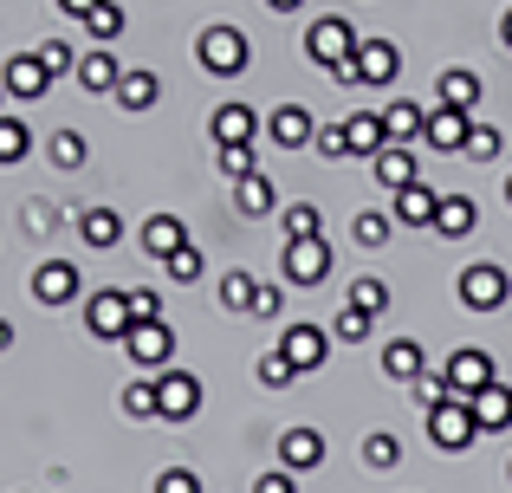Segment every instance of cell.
Here are the masks:
<instances>
[{"mask_svg": "<svg viewBox=\"0 0 512 493\" xmlns=\"http://www.w3.org/2000/svg\"><path fill=\"white\" fill-rule=\"evenodd\" d=\"M195 59H201V72H208V78H240L253 65V39L240 33L234 20H214V26H201Z\"/></svg>", "mask_w": 512, "mask_h": 493, "instance_id": "6da1fadb", "label": "cell"}, {"mask_svg": "<svg viewBox=\"0 0 512 493\" xmlns=\"http://www.w3.org/2000/svg\"><path fill=\"white\" fill-rule=\"evenodd\" d=\"M357 46H363V33H357V20H344V13H325V20L305 26V59H312L318 72L350 65V59H357Z\"/></svg>", "mask_w": 512, "mask_h": 493, "instance_id": "7a4b0ae2", "label": "cell"}, {"mask_svg": "<svg viewBox=\"0 0 512 493\" xmlns=\"http://www.w3.org/2000/svg\"><path fill=\"white\" fill-rule=\"evenodd\" d=\"M422 416H428V442H435V455H467V448L480 442L474 403H461V396H448V403L422 409Z\"/></svg>", "mask_w": 512, "mask_h": 493, "instance_id": "3957f363", "label": "cell"}, {"mask_svg": "<svg viewBox=\"0 0 512 493\" xmlns=\"http://www.w3.org/2000/svg\"><path fill=\"white\" fill-rule=\"evenodd\" d=\"M279 279L299 286V292L325 286L331 279V241L325 234H318V241H279Z\"/></svg>", "mask_w": 512, "mask_h": 493, "instance_id": "277c9868", "label": "cell"}, {"mask_svg": "<svg viewBox=\"0 0 512 493\" xmlns=\"http://www.w3.org/2000/svg\"><path fill=\"white\" fill-rule=\"evenodd\" d=\"M201 377L195 370H182V364H163L156 370V409H163V422H195L201 416Z\"/></svg>", "mask_w": 512, "mask_h": 493, "instance_id": "5b68a950", "label": "cell"}, {"mask_svg": "<svg viewBox=\"0 0 512 493\" xmlns=\"http://www.w3.org/2000/svg\"><path fill=\"white\" fill-rule=\"evenodd\" d=\"M454 292H461L467 312H500V305L512 299V273H506L500 260H474V266L461 273V286H454Z\"/></svg>", "mask_w": 512, "mask_h": 493, "instance_id": "8992f818", "label": "cell"}, {"mask_svg": "<svg viewBox=\"0 0 512 493\" xmlns=\"http://www.w3.org/2000/svg\"><path fill=\"white\" fill-rule=\"evenodd\" d=\"M85 331H91L98 344H124V331H130V292H124V286L85 292Z\"/></svg>", "mask_w": 512, "mask_h": 493, "instance_id": "52a82bcc", "label": "cell"}, {"mask_svg": "<svg viewBox=\"0 0 512 493\" xmlns=\"http://www.w3.org/2000/svg\"><path fill=\"white\" fill-rule=\"evenodd\" d=\"M26 286H33V299H39V305H52V312H59V305H78V299H85V273H78V260H39Z\"/></svg>", "mask_w": 512, "mask_h": 493, "instance_id": "ba28073f", "label": "cell"}, {"mask_svg": "<svg viewBox=\"0 0 512 493\" xmlns=\"http://www.w3.org/2000/svg\"><path fill=\"white\" fill-rule=\"evenodd\" d=\"M124 357H130L137 370H150V377H156V370L175 357V331L163 325V318H137V325L124 331Z\"/></svg>", "mask_w": 512, "mask_h": 493, "instance_id": "9c48e42d", "label": "cell"}, {"mask_svg": "<svg viewBox=\"0 0 512 493\" xmlns=\"http://www.w3.org/2000/svg\"><path fill=\"white\" fill-rule=\"evenodd\" d=\"M441 377H448V390L461 396V403H474V396L487 390V383H500V370H493V357L480 351V344H461V351H454L448 364H441Z\"/></svg>", "mask_w": 512, "mask_h": 493, "instance_id": "30bf717a", "label": "cell"}, {"mask_svg": "<svg viewBox=\"0 0 512 493\" xmlns=\"http://www.w3.org/2000/svg\"><path fill=\"white\" fill-rule=\"evenodd\" d=\"M279 351H286V357H292V370L305 377V370H318V364L331 357V331H325V325H312V318H292V325L279 331Z\"/></svg>", "mask_w": 512, "mask_h": 493, "instance_id": "8fae6325", "label": "cell"}, {"mask_svg": "<svg viewBox=\"0 0 512 493\" xmlns=\"http://www.w3.org/2000/svg\"><path fill=\"white\" fill-rule=\"evenodd\" d=\"M350 65H357V85L389 91L402 78V46H396V39H370V33H363V46H357V59H350Z\"/></svg>", "mask_w": 512, "mask_h": 493, "instance_id": "7c38bea8", "label": "cell"}, {"mask_svg": "<svg viewBox=\"0 0 512 493\" xmlns=\"http://www.w3.org/2000/svg\"><path fill=\"white\" fill-rule=\"evenodd\" d=\"M312 137H318V117L305 111V104H279V111H266V143L273 150H312Z\"/></svg>", "mask_w": 512, "mask_h": 493, "instance_id": "4fadbf2b", "label": "cell"}, {"mask_svg": "<svg viewBox=\"0 0 512 493\" xmlns=\"http://www.w3.org/2000/svg\"><path fill=\"white\" fill-rule=\"evenodd\" d=\"M0 85H7V98L39 104L52 91V72H46V59H39V52H13V59L0 65Z\"/></svg>", "mask_w": 512, "mask_h": 493, "instance_id": "5bb4252c", "label": "cell"}, {"mask_svg": "<svg viewBox=\"0 0 512 493\" xmlns=\"http://www.w3.org/2000/svg\"><path fill=\"white\" fill-rule=\"evenodd\" d=\"M467 130H474V111L435 104V111H428V124H422V143H428V150H441V156H461L467 150Z\"/></svg>", "mask_w": 512, "mask_h": 493, "instance_id": "9a60e30c", "label": "cell"}, {"mask_svg": "<svg viewBox=\"0 0 512 493\" xmlns=\"http://www.w3.org/2000/svg\"><path fill=\"white\" fill-rule=\"evenodd\" d=\"M266 130V117L253 111V104H214V117H208V137H214V150H221V143H253Z\"/></svg>", "mask_w": 512, "mask_h": 493, "instance_id": "2e32d148", "label": "cell"}, {"mask_svg": "<svg viewBox=\"0 0 512 493\" xmlns=\"http://www.w3.org/2000/svg\"><path fill=\"white\" fill-rule=\"evenodd\" d=\"M279 468H292V474H312V468H325V435H318L312 422L286 429V435H279Z\"/></svg>", "mask_w": 512, "mask_h": 493, "instance_id": "e0dca14e", "label": "cell"}, {"mask_svg": "<svg viewBox=\"0 0 512 493\" xmlns=\"http://www.w3.org/2000/svg\"><path fill=\"white\" fill-rule=\"evenodd\" d=\"M370 182H376L383 195L409 189V182H415V156H409V143H383V150L370 156Z\"/></svg>", "mask_w": 512, "mask_h": 493, "instance_id": "ac0fdd59", "label": "cell"}, {"mask_svg": "<svg viewBox=\"0 0 512 493\" xmlns=\"http://www.w3.org/2000/svg\"><path fill=\"white\" fill-rule=\"evenodd\" d=\"M435 208H441V189H428L422 176L409 182V189H396V228H435Z\"/></svg>", "mask_w": 512, "mask_h": 493, "instance_id": "d6986e66", "label": "cell"}, {"mask_svg": "<svg viewBox=\"0 0 512 493\" xmlns=\"http://www.w3.org/2000/svg\"><path fill=\"white\" fill-rule=\"evenodd\" d=\"M117 78H124V65H117V52H111V46H91V52H78V85H85V91L111 98V91H117Z\"/></svg>", "mask_w": 512, "mask_h": 493, "instance_id": "ffe728a7", "label": "cell"}, {"mask_svg": "<svg viewBox=\"0 0 512 493\" xmlns=\"http://www.w3.org/2000/svg\"><path fill=\"white\" fill-rule=\"evenodd\" d=\"M474 422H480V435L512 429V383H487V390L474 396Z\"/></svg>", "mask_w": 512, "mask_h": 493, "instance_id": "44dd1931", "label": "cell"}, {"mask_svg": "<svg viewBox=\"0 0 512 493\" xmlns=\"http://www.w3.org/2000/svg\"><path fill=\"white\" fill-rule=\"evenodd\" d=\"M137 241H143V253H150V260H169L175 247H188V228H182V215H150L137 228Z\"/></svg>", "mask_w": 512, "mask_h": 493, "instance_id": "7402d4cb", "label": "cell"}, {"mask_svg": "<svg viewBox=\"0 0 512 493\" xmlns=\"http://www.w3.org/2000/svg\"><path fill=\"white\" fill-rule=\"evenodd\" d=\"M435 104L474 111V104H480V72H467V65H448V72H435Z\"/></svg>", "mask_w": 512, "mask_h": 493, "instance_id": "603a6c76", "label": "cell"}, {"mask_svg": "<svg viewBox=\"0 0 512 493\" xmlns=\"http://www.w3.org/2000/svg\"><path fill=\"white\" fill-rule=\"evenodd\" d=\"M474 221H480L474 195H441V208H435V234H441V241H467Z\"/></svg>", "mask_w": 512, "mask_h": 493, "instance_id": "cb8c5ba5", "label": "cell"}, {"mask_svg": "<svg viewBox=\"0 0 512 493\" xmlns=\"http://www.w3.org/2000/svg\"><path fill=\"white\" fill-rule=\"evenodd\" d=\"M78 241L111 253L117 241H124V215H117V208H85V215H78Z\"/></svg>", "mask_w": 512, "mask_h": 493, "instance_id": "d4e9b609", "label": "cell"}, {"mask_svg": "<svg viewBox=\"0 0 512 493\" xmlns=\"http://www.w3.org/2000/svg\"><path fill=\"white\" fill-rule=\"evenodd\" d=\"M78 26H85V39H91V46H117V39L130 33V13L117 7V0H98V7H91Z\"/></svg>", "mask_w": 512, "mask_h": 493, "instance_id": "484cf974", "label": "cell"}, {"mask_svg": "<svg viewBox=\"0 0 512 493\" xmlns=\"http://www.w3.org/2000/svg\"><path fill=\"white\" fill-rule=\"evenodd\" d=\"M234 208H240L247 221L273 215V208H279V189H273V176H260V169H253V176H240V182H234Z\"/></svg>", "mask_w": 512, "mask_h": 493, "instance_id": "4316f807", "label": "cell"}, {"mask_svg": "<svg viewBox=\"0 0 512 493\" xmlns=\"http://www.w3.org/2000/svg\"><path fill=\"white\" fill-rule=\"evenodd\" d=\"M344 143H350V156H376V150L389 143L383 111H350V117H344Z\"/></svg>", "mask_w": 512, "mask_h": 493, "instance_id": "83f0119b", "label": "cell"}, {"mask_svg": "<svg viewBox=\"0 0 512 493\" xmlns=\"http://www.w3.org/2000/svg\"><path fill=\"white\" fill-rule=\"evenodd\" d=\"M422 124H428V111L415 98H389L383 104V130H389V143H415L422 137Z\"/></svg>", "mask_w": 512, "mask_h": 493, "instance_id": "f1b7e54d", "label": "cell"}, {"mask_svg": "<svg viewBox=\"0 0 512 493\" xmlns=\"http://www.w3.org/2000/svg\"><path fill=\"white\" fill-rule=\"evenodd\" d=\"M422 344H415V338H389L383 344V377L389 383H415V377H422Z\"/></svg>", "mask_w": 512, "mask_h": 493, "instance_id": "f546056e", "label": "cell"}, {"mask_svg": "<svg viewBox=\"0 0 512 493\" xmlns=\"http://www.w3.org/2000/svg\"><path fill=\"white\" fill-rule=\"evenodd\" d=\"M111 98L124 104V111H156V98H163V78H156V72H124Z\"/></svg>", "mask_w": 512, "mask_h": 493, "instance_id": "4dcf8cb0", "label": "cell"}, {"mask_svg": "<svg viewBox=\"0 0 512 493\" xmlns=\"http://www.w3.org/2000/svg\"><path fill=\"white\" fill-rule=\"evenodd\" d=\"M26 156H33V124L13 117V111H0V169L26 163Z\"/></svg>", "mask_w": 512, "mask_h": 493, "instance_id": "1f68e13d", "label": "cell"}, {"mask_svg": "<svg viewBox=\"0 0 512 493\" xmlns=\"http://www.w3.org/2000/svg\"><path fill=\"white\" fill-rule=\"evenodd\" d=\"M253 292H260V279H253V273H240V266H234V273H221L214 299H221V312H227V318H234V312H253Z\"/></svg>", "mask_w": 512, "mask_h": 493, "instance_id": "d6a6232c", "label": "cell"}, {"mask_svg": "<svg viewBox=\"0 0 512 493\" xmlns=\"http://www.w3.org/2000/svg\"><path fill=\"white\" fill-rule=\"evenodd\" d=\"M279 228H286V241H318V234H325V215H318V202H292L286 215H279Z\"/></svg>", "mask_w": 512, "mask_h": 493, "instance_id": "836d02e7", "label": "cell"}, {"mask_svg": "<svg viewBox=\"0 0 512 493\" xmlns=\"http://www.w3.org/2000/svg\"><path fill=\"white\" fill-rule=\"evenodd\" d=\"M52 163L72 176V169H85L91 163V143H85V130H52Z\"/></svg>", "mask_w": 512, "mask_h": 493, "instance_id": "e575fe53", "label": "cell"}, {"mask_svg": "<svg viewBox=\"0 0 512 493\" xmlns=\"http://www.w3.org/2000/svg\"><path fill=\"white\" fill-rule=\"evenodd\" d=\"M389 234H396V215H383V208H363V215L350 221V241L357 247H383Z\"/></svg>", "mask_w": 512, "mask_h": 493, "instance_id": "d590c367", "label": "cell"}, {"mask_svg": "<svg viewBox=\"0 0 512 493\" xmlns=\"http://www.w3.org/2000/svg\"><path fill=\"white\" fill-rule=\"evenodd\" d=\"M253 377H260V390H292V383H299V370H292V357L273 344V351L253 364Z\"/></svg>", "mask_w": 512, "mask_h": 493, "instance_id": "8d00e7d4", "label": "cell"}, {"mask_svg": "<svg viewBox=\"0 0 512 493\" xmlns=\"http://www.w3.org/2000/svg\"><path fill=\"white\" fill-rule=\"evenodd\" d=\"M363 461H370L376 474H389V468H402V435H389V429H376V435H363Z\"/></svg>", "mask_w": 512, "mask_h": 493, "instance_id": "74e56055", "label": "cell"}, {"mask_svg": "<svg viewBox=\"0 0 512 493\" xmlns=\"http://www.w3.org/2000/svg\"><path fill=\"white\" fill-rule=\"evenodd\" d=\"M117 403H124L130 422H163V409H156V377L150 383H124V396H117Z\"/></svg>", "mask_w": 512, "mask_h": 493, "instance_id": "f35d334b", "label": "cell"}, {"mask_svg": "<svg viewBox=\"0 0 512 493\" xmlns=\"http://www.w3.org/2000/svg\"><path fill=\"white\" fill-rule=\"evenodd\" d=\"M214 169H221L227 182H240V176L260 169V156H253V143H221V150H214Z\"/></svg>", "mask_w": 512, "mask_h": 493, "instance_id": "ab89813d", "label": "cell"}, {"mask_svg": "<svg viewBox=\"0 0 512 493\" xmlns=\"http://www.w3.org/2000/svg\"><path fill=\"white\" fill-rule=\"evenodd\" d=\"M350 305L357 312H389V279H376V273H363V279H350Z\"/></svg>", "mask_w": 512, "mask_h": 493, "instance_id": "60d3db41", "label": "cell"}, {"mask_svg": "<svg viewBox=\"0 0 512 493\" xmlns=\"http://www.w3.org/2000/svg\"><path fill=\"white\" fill-rule=\"evenodd\" d=\"M201 266H208V260H201V247H195V241H188V247H175L169 260H163V273L175 279V286H195V279H201Z\"/></svg>", "mask_w": 512, "mask_h": 493, "instance_id": "b9f144b4", "label": "cell"}, {"mask_svg": "<svg viewBox=\"0 0 512 493\" xmlns=\"http://www.w3.org/2000/svg\"><path fill=\"white\" fill-rule=\"evenodd\" d=\"M500 150H506L500 130H493V124H474V130H467V150H461V156H474V163H500Z\"/></svg>", "mask_w": 512, "mask_h": 493, "instance_id": "7bdbcfd3", "label": "cell"}, {"mask_svg": "<svg viewBox=\"0 0 512 493\" xmlns=\"http://www.w3.org/2000/svg\"><path fill=\"white\" fill-rule=\"evenodd\" d=\"M33 52L46 59V72H52V78H65V72L78 78V52H72V39H46V46H33Z\"/></svg>", "mask_w": 512, "mask_h": 493, "instance_id": "ee69618b", "label": "cell"}, {"mask_svg": "<svg viewBox=\"0 0 512 493\" xmlns=\"http://www.w3.org/2000/svg\"><path fill=\"white\" fill-rule=\"evenodd\" d=\"M409 390H415V403H422V409H435V403H448V377H441V370H422V377H415L409 383Z\"/></svg>", "mask_w": 512, "mask_h": 493, "instance_id": "f6af8a7d", "label": "cell"}, {"mask_svg": "<svg viewBox=\"0 0 512 493\" xmlns=\"http://www.w3.org/2000/svg\"><path fill=\"white\" fill-rule=\"evenodd\" d=\"M331 331H338V344H363V338H370V312L344 305V312H338V325H331Z\"/></svg>", "mask_w": 512, "mask_h": 493, "instance_id": "bcb514c9", "label": "cell"}, {"mask_svg": "<svg viewBox=\"0 0 512 493\" xmlns=\"http://www.w3.org/2000/svg\"><path fill=\"white\" fill-rule=\"evenodd\" d=\"M312 150H318V156H331V163H344V156H350V143H344V124H318Z\"/></svg>", "mask_w": 512, "mask_h": 493, "instance_id": "7dc6e473", "label": "cell"}, {"mask_svg": "<svg viewBox=\"0 0 512 493\" xmlns=\"http://www.w3.org/2000/svg\"><path fill=\"white\" fill-rule=\"evenodd\" d=\"M137 318H163V292L156 286H130V325Z\"/></svg>", "mask_w": 512, "mask_h": 493, "instance_id": "c3c4849f", "label": "cell"}, {"mask_svg": "<svg viewBox=\"0 0 512 493\" xmlns=\"http://www.w3.org/2000/svg\"><path fill=\"white\" fill-rule=\"evenodd\" d=\"M279 305H286V286H279V279H260V292H253V318H279Z\"/></svg>", "mask_w": 512, "mask_h": 493, "instance_id": "681fc988", "label": "cell"}, {"mask_svg": "<svg viewBox=\"0 0 512 493\" xmlns=\"http://www.w3.org/2000/svg\"><path fill=\"white\" fill-rule=\"evenodd\" d=\"M156 493H201V474L195 468H163L156 474Z\"/></svg>", "mask_w": 512, "mask_h": 493, "instance_id": "f907efd6", "label": "cell"}, {"mask_svg": "<svg viewBox=\"0 0 512 493\" xmlns=\"http://www.w3.org/2000/svg\"><path fill=\"white\" fill-rule=\"evenodd\" d=\"M253 493H299V474L292 468H266L260 481H253Z\"/></svg>", "mask_w": 512, "mask_h": 493, "instance_id": "816d5d0a", "label": "cell"}, {"mask_svg": "<svg viewBox=\"0 0 512 493\" xmlns=\"http://www.w3.org/2000/svg\"><path fill=\"white\" fill-rule=\"evenodd\" d=\"M52 7H59V13H65V20H85V13H91V7H98V0H52Z\"/></svg>", "mask_w": 512, "mask_h": 493, "instance_id": "f5cc1de1", "label": "cell"}, {"mask_svg": "<svg viewBox=\"0 0 512 493\" xmlns=\"http://www.w3.org/2000/svg\"><path fill=\"white\" fill-rule=\"evenodd\" d=\"M266 7H273V13H299L305 0H266Z\"/></svg>", "mask_w": 512, "mask_h": 493, "instance_id": "db71d44e", "label": "cell"}, {"mask_svg": "<svg viewBox=\"0 0 512 493\" xmlns=\"http://www.w3.org/2000/svg\"><path fill=\"white\" fill-rule=\"evenodd\" d=\"M500 39H506V52H512V7L500 13Z\"/></svg>", "mask_w": 512, "mask_h": 493, "instance_id": "11a10c76", "label": "cell"}, {"mask_svg": "<svg viewBox=\"0 0 512 493\" xmlns=\"http://www.w3.org/2000/svg\"><path fill=\"white\" fill-rule=\"evenodd\" d=\"M0 351H13V325H7V318H0Z\"/></svg>", "mask_w": 512, "mask_h": 493, "instance_id": "9f6ffc18", "label": "cell"}, {"mask_svg": "<svg viewBox=\"0 0 512 493\" xmlns=\"http://www.w3.org/2000/svg\"><path fill=\"white\" fill-rule=\"evenodd\" d=\"M506 208H512V176H506Z\"/></svg>", "mask_w": 512, "mask_h": 493, "instance_id": "6f0895ef", "label": "cell"}, {"mask_svg": "<svg viewBox=\"0 0 512 493\" xmlns=\"http://www.w3.org/2000/svg\"><path fill=\"white\" fill-rule=\"evenodd\" d=\"M0 104H7V85H0Z\"/></svg>", "mask_w": 512, "mask_h": 493, "instance_id": "680465c9", "label": "cell"}, {"mask_svg": "<svg viewBox=\"0 0 512 493\" xmlns=\"http://www.w3.org/2000/svg\"><path fill=\"white\" fill-rule=\"evenodd\" d=\"M26 493H33V487H26Z\"/></svg>", "mask_w": 512, "mask_h": 493, "instance_id": "91938a15", "label": "cell"}, {"mask_svg": "<svg viewBox=\"0 0 512 493\" xmlns=\"http://www.w3.org/2000/svg\"><path fill=\"white\" fill-rule=\"evenodd\" d=\"M506 474H512V468H506Z\"/></svg>", "mask_w": 512, "mask_h": 493, "instance_id": "94428289", "label": "cell"}]
</instances>
